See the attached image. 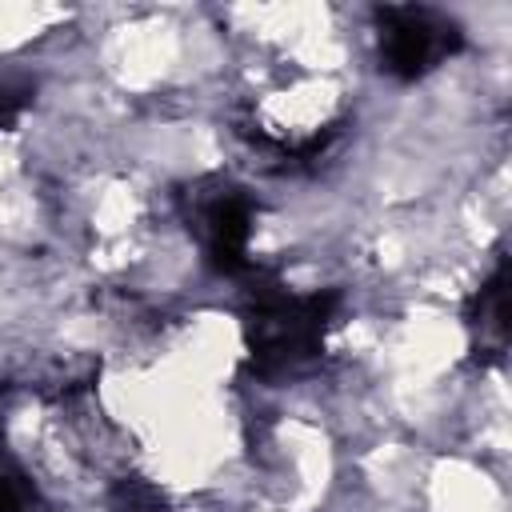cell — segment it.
I'll return each mask as SVG.
<instances>
[{
  "instance_id": "6da1fadb",
  "label": "cell",
  "mask_w": 512,
  "mask_h": 512,
  "mask_svg": "<svg viewBox=\"0 0 512 512\" xmlns=\"http://www.w3.org/2000/svg\"><path fill=\"white\" fill-rule=\"evenodd\" d=\"M380 24H384V68L400 80L420 76L436 52V32L444 28L432 24L424 8H380Z\"/></svg>"
},
{
  "instance_id": "7a4b0ae2",
  "label": "cell",
  "mask_w": 512,
  "mask_h": 512,
  "mask_svg": "<svg viewBox=\"0 0 512 512\" xmlns=\"http://www.w3.org/2000/svg\"><path fill=\"white\" fill-rule=\"evenodd\" d=\"M212 264L220 272H248V256H244V244H248V224H252V212H248V200L240 196H224L212 216Z\"/></svg>"
},
{
  "instance_id": "3957f363",
  "label": "cell",
  "mask_w": 512,
  "mask_h": 512,
  "mask_svg": "<svg viewBox=\"0 0 512 512\" xmlns=\"http://www.w3.org/2000/svg\"><path fill=\"white\" fill-rule=\"evenodd\" d=\"M20 504H24L20 480L8 476V472H0V512H20Z\"/></svg>"
}]
</instances>
